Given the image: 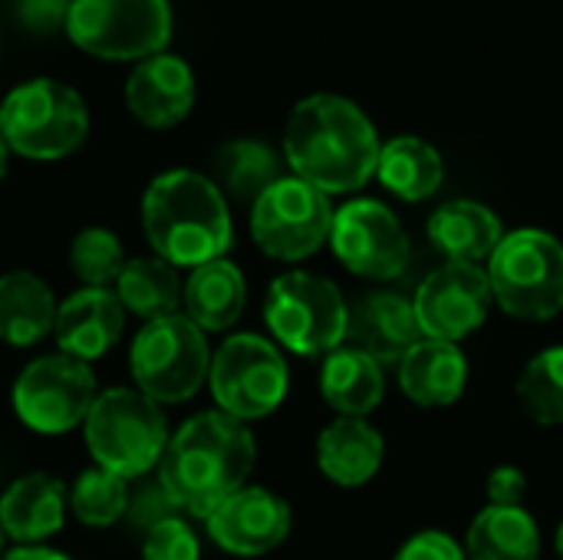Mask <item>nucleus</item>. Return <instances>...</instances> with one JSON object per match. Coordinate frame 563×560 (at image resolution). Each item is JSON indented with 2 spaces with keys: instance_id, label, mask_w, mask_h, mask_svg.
<instances>
[{
  "instance_id": "obj_20",
  "label": "nucleus",
  "mask_w": 563,
  "mask_h": 560,
  "mask_svg": "<svg viewBox=\"0 0 563 560\" xmlns=\"http://www.w3.org/2000/svg\"><path fill=\"white\" fill-rule=\"evenodd\" d=\"M383 455H386V442L366 419L340 416L317 439L320 472L333 485H343V488L366 485L379 472Z\"/></svg>"
},
{
  "instance_id": "obj_21",
  "label": "nucleus",
  "mask_w": 563,
  "mask_h": 560,
  "mask_svg": "<svg viewBox=\"0 0 563 560\" xmlns=\"http://www.w3.org/2000/svg\"><path fill=\"white\" fill-rule=\"evenodd\" d=\"M429 238L449 257V264H478L495 254L505 228L488 205L459 198L429 218Z\"/></svg>"
},
{
  "instance_id": "obj_38",
  "label": "nucleus",
  "mask_w": 563,
  "mask_h": 560,
  "mask_svg": "<svg viewBox=\"0 0 563 560\" xmlns=\"http://www.w3.org/2000/svg\"><path fill=\"white\" fill-rule=\"evenodd\" d=\"M7 155H10V145H7L3 135H0V178L7 175Z\"/></svg>"
},
{
  "instance_id": "obj_40",
  "label": "nucleus",
  "mask_w": 563,
  "mask_h": 560,
  "mask_svg": "<svg viewBox=\"0 0 563 560\" xmlns=\"http://www.w3.org/2000/svg\"><path fill=\"white\" fill-rule=\"evenodd\" d=\"M0 551H3V528H0Z\"/></svg>"
},
{
  "instance_id": "obj_12",
  "label": "nucleus",
  "mask_w": 563,
  "mask_h": 560,
  "mask_svg": "<svg viewBox=\"0 0 563 560\" xmlns=\"http://www.w3.org/2000/svg\"><path fill=\"white\" fill-rule=\"evenodd\" d=\"M92 403H96L92 370L66 353L33 360L13 386L16 416L33 432L43 436H59L86 422Z\"/></svg>"
},
{
  "instance_id": "obj_22",
  "label": "nucleus",
  "mask_w": 563,
  "mask_h": 560,
  "mask_svg": "<svg viewBox=\"0 0 563 560\" xmlns=\"http://www.w3.org/2000/svg\"><path fill=\"white\" fill-rule=\"evenodd\" d=\"M66 492L49 475H23L0 498V528L20 545L43 541L63 528Z\"/></svg>"
},
{
  "instance_id": "obj_2",
  "label": "nucleus",
  "mask_w": 563,
  "mask_h": 560,
  "mask_svg": "<svg viewBox=\"0 0 563 560\" xmlns=\"http://www.w3.org/2000/svg\"><path fill=\"white\" fill-rule=\"evenodd\" d=\"M254 469V436L228 413H201L188 419L165 446L158 485L175 508L208 518L224 498L244 488Z\"/></svg>"
},
{
  "instance_id": "obj_37",
  "label": "nucleus",
  "mask_w": 563,
  "mask_h": 560,
  "mask_svg": "<svg viewBox=\"0 0 563 560\" xmlns=\"http://www.w3.org/2000/svg\"><path fill=\"white\" fill-rule=\"evenodd\" d=\"M0 560H69L63 558V554H56V551H46V548H16V551H10V554H3Z\"/></svg>"
},
{
  "instance_id": "obj_28",
  "label": "nucleus",
  "mask_w": 563,
  "mask_h": 560,
  "mask_svg": "<svg viewBox=\"0 0 563 560\" xmlns=\"http://www.w3.org/2000/svg\"><path fill=\"white\" fill-rule=\"evenodd\" d=\"M115 287H119L115 297L122 310H132L135 317H145V320L172 317L181 300V281L175 267L162 257L125 261Z\"/></svg>"
},
{
  "instance_id": "obj_27",
  "label": "nucleus",
  "mask_w": 563,
  "mask_h": 560,
  "mask_svg": "<svg viewBox=\"0 0 563 560\" xmlns=\"http://www.w3.org/2000/svg\"><path fill=\"white\" fill-rule=\"evenodd\" d=\"M468 560H538L541 558V531L525 508H485L475 515L468 538Z\"/></svg>"
},
{
  "instance_id": "obj_23",
  "label": "nucleus",
  "mask_w": 563,
  "mask_h": 560,
  "mask_svg": "<svg viewBox=\"0 0 563 560\" xmlns=\"http://www.w3.org/2000/svg\"><path fill=\"white\" fill-rule=\"evenodd\" d=\"M320 389H323V399L340 416L363 419L383 403L386 376H383V366L376 360H369L366 353H360L353 347H336L333 353H327V363L320 373Z\"/></svg>"
},
{
  "instance_id": "obj_6",
  "label": "nucleus",
  "mask_w": 563,
  "mask_h": 560,
  "mask_svg": "<svg viewBox=\"0 0 563 560\" xmlns=\"http://www.w3.org/2000/svg\"><path fill=\"white\" fill-rule=\"evenodd\" d=\"M86 446L99 469L139 479L165 455V416L139 389H106L86 416Z\"/></svg>"
},
{
  "instance_id": "obj_1",
  "label": "nucleus",
  "mask_w": 563,
  "mask_h": 560,
  "mask_svg": "<svg viewBox=\"0 0 563 560\" xmlns=\"http://www.w3.org/2000/svg\"><path fill=\"white\" fill-rule=\"evenodd\" d=\"M284 155L300 182L323 195H346L376 175L379 135L369 116L346 96L313 92L287 119Z\"/></svg>"
},
{
  "instance_id": "obj_7",
  "label": "nucleus",
  "mask_w": 563,
  "mask_h": 560,
  "mask_svg": "<svg viewBox=\"0 0 563 560\" xmlns=\"http://www.w3.org/2000/svg\"><path fill=\"white\" fill-rule=\"evenodd\" d=\"M350 307L340 287L320 274H280L264 304V320L280 347L300 356H327L346 340Z\"/></svg>"
},
{
  "instance_id": "obj_25",
  "label": "nucleus",
  "mask_w": 563,
  "mask_h": 560,
  "mask_svg": "<svg viewBox=\"0 0 563 560\" xmlns=\"http://www.w3.org/2000/svg\"><path fill=\"white\" fill-rule=\"evenodd\" d=\"M56 323V300L49 287L30 271L0 277V340L10 347L40 343Z\"/></svg>"
},
{
  "instance_id": "obj_32",
  "label": "nucleus",
  "mask_w": 563,
  "mask_h": 560,
  "mask_svg": "<svg viewBox=\"0 0 563 560\" xmlns=\"http://www.w3.org/2000/svg\"><path fill=\"white\" fill-rule=\"evenodd\" d=\"M69 267L86 287H109L112 281H119V274L125 267L119 238L106 228L79 231L69 248Z\"/></svg>"
},
{
  "instance_id": "obj_39",
  "label": "nucleus",
  "mask_w": 563,
  "mask_h": 560,
  "mask_svg": "<svg viewBox=\"0 0 563 560\" xmlns=\"http://www.w3.org/2000/svg\"><path fill=\"white\" fill-rule=\"evenodd\" d=\"M558 560H563V521L561 528H558Z\"/></svg>"
},
{
  "instance_id": "obj_15",
  "label": "nucleus",
  "mask_w": 563,
  "mask_h": 560,
  "mask_svg": "<svg viewBox=\"0 0 563 560\" xmlns=\"http://www.w3.org/2000/svg\"><path fill=\"white\" fill-rule=\"evenodd\" d=\"M205 521L211 538L238 558H261L290 535V508L267 488H238Z\"/></svg>"
},
{
  "instance_id": "obj_26",
  "label": "nucleus",
  "mask_w": 563,
  "mask_h": 560,
  "mask_svg": "<svg viewBox=\"0 0 563 560\" xmlns=\"http://www.w3.org/2000/svg\"><path fill=\"white\" fill-rule=\"evenodd\" d=\"M244 277L231 261H208L201 267L191 271L188 284H185V310L188 320L205 333H218L238 323L241 310H244Z\"/></svg>"
},
{
  "instance_id": "obj_17",
  "label": "nucleus",
  "mask_w": 563,
  "mask_h": 560,
  "mask_svg": "<svg viewBox=\"0 0 563 560\" xmlns=\"http://www.w3.org/2000/svg\"><path fill=\"white\" fill-rule=\"evenodd\" d=\"M129 112L148 129H172L178 125L195 106V76L185 59L155 53L139 59L125 83Z\"/></svg>"
},
{
  "instance_id": "obj_13",
  "label": "nucleus",
  "mask_w": 563,
  "mask_h": 560,
  "mask_svg": "<svg viewBox=\"0 0 563 560\" xmlns=\"http://www.w3.org/2000/svg\"><path fill=\"white\" fill-rule=\"evenodd\" d=\"M333 254L360 277L393 281L409 264V234L399 218L373 198H356L333 211Z\"/></svg>"
},
{
  "instance_id": "obj_10",
  "label": "nucleus",
  "mask_w": 563,
  "mask_h": 560,
  "mask_svg": "<svg viewBox=\"0 0 563 560\" xmlns=\"http://www.w3.org/2000/svg\"><path fill=\"white\" fill-rule=\"evenodd\" d=\"M211 393L238 422L271 416L287 396V363L280 350L254 333L231 337L211 360Z\"/></svg>"
},
{
  "instance_id": "obj_34",
  "label": "nucleus",
  "mask_w": 563,
  "mask_h": 560,
  "mask_svg": "<svg viewBox=\"0 0 563 560\" xmlns=\"http://www.w3.org/2000/svg\"><path fill=\"white\" fill-rule=\"evenodd\" d=\"M396 560H468L462 545L445 535V531H419L416 538H409Z\"/></svg>"
},
{
  "instance_id": "obj_33",
  "label": "nucleus",
  "mask_w": 563,
  "mask_h": 560,
  "mask_svg": "<svg viewBox=\"0 0 563 560\" xmlns=\"http://www.w3.org/2000/svg\"><path fill=\"white\" fill-rule=\"evenodd\" d=\"M145 560H198V538L178 518H158L145 535Z\"/></svg>"
},
{
  "instance_id": "obj_4",
  "label": "nucleus",
  "mask_w": 563,
  "mask_h": 560,
  "mask_svg": "<svg viewBox=\"0 0 563 560\" xmlns=\"http://www.w3.org/2000/svg\"><path fill=\"white\" fill-rule=\"evenodd\" d=\"M89 112L82 96L56 79H30L0 102V135L10 152L53 162L82 145Z\"/></svg>"
},
{
  "instance_id": "obj_36",
  "label": "nucleus",
  "mask_w": 563,
  "mask_h": 560,
  "mask_svg": "<svg viewBox=\"0 0 563 560\" xmlns=\"http://www.w3.org/2000/svg\"><path fill=\"white\" fill-rule=\"evenodd\" d=\"M69 3L73 0H20L16 13H20V23L30 26L33 33H49V30L66 26Z\"/></svg>"
},
{
  "instance_id": "obj_30",
  "label": "nucleus",
  "mask_w": 563,
  "mask_h": 560,
  "mask_svg": "<svg viewBox=\"0 0 563 560\" xmlns=\"http://www.w3.org/2000/svg\"><path fill=\"white\" fill-rule=\"evenodd\" d=\"M515 396L531 422L563 426V347H551L528 360Z\"/></svg>"
},
{
  "instance_id": "obj_35",
  "label": "nucleus",
  "mask_w": 563,
  "mask_h": 560,
  "mask_svg": "<svg viewBox=\"0 0 563 560\" xmlns=\"http://www.w3.org/2000/svg\"><path fill=\"white\" fill-rule=\"evenodd\" d=\"M485 495L492 508H521L528 495V475L518 465H498L485 482Z\"/></svg>"
},
{
  "instance_id": "obj_9",
  "label": "nucleus",
  "mask_w": 563,
  "mask_h": 560,
  "mask_svg": "<svg viewBox=\"0 0 563 560\" xmlns=\"http://www.w3.org/2000/svg\"><path fill=\"white\" fill-rule=\"evenodd\" d=\"M69 40L102 59H148L172 36L168 0H73Z\"/></svg>"
},
{
  "instance_id": "obj_8",
  "label": "nucleus",
  "mask_w": 563,
  "mask_h": 560,
  "mask_svg": "<svg viewBox=\"0 0 563 560\" xmlns=\"http://www.w3.org/2000/svg\"><path fill=\"white\" fill-rule=\"evenodd\" d=\"M211 373L205 333L181 314L148 320L132 343V376L152 403L191 399Z\"/></svg>"
},
{
  "instance_id": "obj_29",
  "label": "nucleus",
  "mask_w": 563,
  "mask_h": 560,
  "mask_svg": "<svg viewBox=\"0 0 563 560\" xmlns=\"http://www.w3.org/2000/svg\"><path fill=\"white\" fill-rule=\"evenodd\" d=\"M214 172H218V188H224L231 198L251 201V205L274 182L284 178L274 149L264 145V142H251V139H238V142L221 145V152L214 158Z\"/></svg>"
},
{
  "instance_id": "obj_24",
  "label": "nucleus",
  "mask_w": 563,
  "mask_h": 560,
  "mask_svg": "<svg viewBox=\"0 0 563 560\" xmlns=\"http://www.w3.org/2000/svg\"><path fill=\"white\" fill-rule=\"evenodd\" d=\"M376 178L402 201H426L442 188L445 162L432 142L419 135H396L379 145Z\"/></svg>"
},
{
  "instance_id": "obj_5",
  "label": "nucleus",
  "mask_w": 563,
  "mask_h": 560,
  "mask_svg": "<svg viewBox=\"0 0 563 560\" xmlns=\"http://www.w3.org/2000/svg\"><path fill=\"white\" fill-rule=\"evenodd\" d=\"M492 297L518 320H551L563 310V244L541 231L521 228L501 238L488 257Z\"/></svg>"
},
{
  "instance_id": "obj_18",
  "label": "nucleus",
  "mask_w": 563,
  "mask_h": 560,
  "mask_svg": "<svg viewBox=\"0 0 563 560\" xmlns=\"http://www.w3.org/2000/svg\"><path fill=\"white\" fill-rule=\"evenodd\" d=\"M125 327V310L106 287H82L56 307V343L73 360H96L115 347Z\"/></svg>"
},
{
  "instance_id": "obj_19",
  "label": "nucleus",
  "mask_w": 563,
  "mask_h": 560,
  "mask_svg": "<svg viewBox=\"0 0 563 560\" xmlns=\"http://www.w3.org/2000/svg\"><path fill=\"white\" fill-rule=\"evenodd\" d=\"M468 383V363L455 343L445 340H419L399 360V386L402 393L426 409L452 406Z\"/></svg>"
},
{
  "instance_id": "obj_31",
  "label": "nucleus",
  "mask_w": 563,
  "mask_h": 560,
  "mask_svg": "<svg viewBox=\"0 0 563 560\" xmlns=\"http://www.w3.org/2000/svg\"><path fill=\"white\" fill-rule=\"evenodd\" d=\"M125 502H129V492H125V479L106 472V469H89L76 479L73 492H69V508L73 515L89 525V528H106L112 521L122 518L125 512Z\"/></svg>"
},
{
  "instance_id": "obj_14",
  "label": "nucleus",
  "mask_w": 563,
  "mask_h": 560,
  "mask_svg": "<svg viewBox=\"0 0 563 560\" xmlns=\"http://www.w3.org/2000/svg\"><path fill=\"white\" fill-rule=\"evenodd\" d=\"M488 304L492 284L488 271L478 264H445L432 271L412 297L422 337L445 343H459L475 333L488 317Z\"/></svg>"
},
{
  "instance_id": "obj_3",
  "label": "nucleus",
  "mask_w": 563,
  "mask_h": 560,
  "mask_svg": "<svg viewBox=\"0 0 563 560\" xmlns=\"http://www.w3.org/2000/svg\"><path fill=\"white\" fill-rule=\"evenodd\" d=\"M145 238L172 267H201L231 248V211L221 188L188 168L158 175L142 198Z\"/></svg>"
},
{
  "instance_id": "obj_16",
  "label": "nucleus",
  "mask_w": 563,
  "mask_h": 560,
  "mask_svg": "<svg viewBox=\"0 0 563 560\" xmlns=\"http://www.w3.org/2000/svg\"><path fill=\"white\" fill-rule=\"evenodd\" d=\"M422 340L416 310L399 294H366L350 307L346 317V347L366 353L379 366H389Z\"/></svg>"
},
{
  "instance_id": "obj_11",
  "label": "nucleus",
  "mask_w": 563,
  "mask_h": 560,
  "mask_svg": "<svg viewBox=\"0 0 563 560\" xmlns=\"http://www.w3.org/2000/svg\"><path fill=\"white\" fill-rule=\"evenodd\" d=\"M333 228L330 195L297 175L274 182L251 205V231L264 254L277 261H303L323 248Z\"/></svg>"
}]
</instances>
